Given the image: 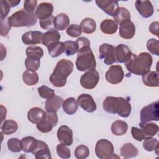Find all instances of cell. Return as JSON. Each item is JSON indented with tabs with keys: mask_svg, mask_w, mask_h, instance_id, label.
<instances>
[{
	"mask_svg": "<svg viewBox=\"0 0 159 159\" xmlns=\"http://www.w3.org/2000/svg\"><path fill=\"white\" fill-rule=\"evenodd\" d=\"M153 62L151 55L142 52L139 55L132 53L130 59L125 63L127 70L136 75H143L150 71Z\"/></svg>",
	"mask_w": 159,
	"mask_h": 159,
	"instance_id": "1",
	"label": "cell"
},
{
	"mask_svg": "<svg viewBox=\"0 0 159 159\" xmlns=\"http://www.w3.org/2000/svg\"><path fill=\"white\" fill-rule=\"evenodd\" d=\"M103 109L109 114H117L122 117H127L131 112V105L128 99L122 97L107 96L102 103Z\"/></svg>",
	"mask_w": 159,
	"mask_h": 159,
	"instance_id": "2",
	"label": "cell"
},
{
	"mask_svg": "<svg viewBox=\"0 0 159 159\" xmlns=\"http://www.w3.org/2000/svg\"><path fill=\"white\" fill-rule=\"evenodd\" d=\"M73 63L71 61L67 59H61L59 60L52 75L50 76L49 80L53 86L61 88L66 83L68 76L73 72Z\"/></svg>",
	"mask_w": 159,
	"mask_h": 159,
	"instance_id": "3",
	"label": "cell"
},
{
	"mask_svg": "<svg viewBox=\"0 0 159 159\" xmlns=\"http://www.w3.org/2000/svg\"><path fill=\"white\" fill-rule=\"evenodd\" d=\"M75 64L77 70L80 71L95 70L96 61L90 47H84L78 50Z\"/></svg>",
	"mask_w": 159,
	"mask_h": 159,
	"instance_id": "4",
	"label": "cell"
},
{
	"mask_svg": "<svg viewBox=\"0 0 159 159\" xmlns=\"http://www.w3.org/2000/svg\"><path fill=\"white\" fill-rule=\"evenodd\" d=\"M7 19L10 25L14 27L33 26L37 22L35 13L26 12L24 9L15 12Z\"/></svg>",
	"mask_w": 159,
	"mask_h": 159,
	"instance_id": "5",
	"label": "cell"
},
{
	"mask_svg": "<svg viewBox=\"0 0 159 159\" xmlns=\"http://www.w3.org/2000/svg\"><path fill=\"white\" fill-rule=\"evenodd\" d=\"M140 127L150 121H158L159 119L158 101H155L143 107L140 112Z\"/></svg>",
	"mask_w": 159,
	"mask_h": 159,
	"instance_id": "6",
	"label": "cell"
},
{
	"mask_svg": "<svg viewBox=\"0 0 159 159\" xmlns=\"http://www.w3.org/2000/svg\"><path fill=\"white\" fill-rule=\"evenodd\" d=\"M95 153L100 159L119 158L114 153V146L112 142L107 139H100L95 146Z\"/></svg>",
	"mask_w": 159,
	"mask_h": 159,
	"instance_id": "7",
	"label": "cell"
},
{
	"mask_svg": "<svg viewBox=\"0 0 159 159\" xmlns=\"http://www.w3.org/2000/svg\"><path fill=\"white\" fill-rule=\"evenodd\" d=\"M99 80V75L96 70L88 71L80 78V84L86 89H92L98 84Z\"/></svg>",
	"mask_w": 159,
	"mask_h": 159,
	"instance_id": "8",
	"label": "cell"
},
{
	"mask_svg": "<svg viewBox=\"0 0 159 159\" xmlns=\"http://www.w3.org/2000/svg\"><path fill=\"white\" fill-rule=\"evenodd\" d=\"M124 76L123 69L120 65H112L106 71L105 78L106 81L112 84H117L120 83Z\"/></svg>",
	"mask_w": 159,
	"mask_h": 159,
	"instance_id": "9",
	"label": "cell"
},
{
	"mask_svg": "<svg viewBox=\"0 0 159 159\" xmlns=\"http://www.w3.org/2000/svg\"><path fill=\"white\" fill-rule=\"evenodd\" d=\"M114 48L111 44L102 43L99 47L100 58L102 59L104 63L107 65H112L116 62L114 55Z\"/></svg>",
	"mask_w": 159,
	"mask_h": 159,
	"instance_id": "10",
	"label": "cell"
},
{
	"mask_svg": "<svg viewBox=\"0 0 159 159\" xmlns=\"http://www.w3.org/2000/svg\"><path fill=\"white\" fill-rule=\"evenodd\" d=\"M78 105L88 112H93L96 110V104L93 97L88 94H81L77 99Z\"/></svg>",
	"mask_w": 159,
	"mask_h": 159,
	"instance_id": "11",
	"label": "cell"
},
{
	"mask_svg": "<svg viewBox=\"0 0 159 159\" xmlns=\"http://www.w3.org/2000/svg\"><path fill=\"white\" fill-rule=\"evenodd\" d=\"M97 6L106 14L112 16H115L119 9V2L114 0H96Z\"/></svg>",
	"mask_w": 159,
	"mask_h": 159,
	"instance_id": "12",
	"label": "cell"
},
{
	"mask_svg": "<svg viewBox=\"0 0 159 159\" xmlns=\"http://www.w3.org/2000/svg\"><path fill=\"white\" fill-rule=\"evenodd\" d=\"M132 53L129 47L124 44H119L114 48V55L116 62H127L130 59Z\"/></svg>",
	"mask_w": 159,
	"mask_h": 159,
	"instance_id": "13",
	"label": "cell"
},
{
	"mask_svg": "<svg viewBox=\"0 0 159 159\" xmlns=\"http://www.w3.org/2000/svg\"><path fill=\"white\" fill-rule=\"evenodd\" d=\"M135 6L138 12L144 18H148L153 14L154 9L150 1L137 0L135 2Z\"/></svg>",
	"mask_w": 159,
	"mask_h": 159,
	"instance_id": "14",
	"label": "cell"
},
{
	"mask_svg": "<svg viewBox=\"0 0 159 159\" xmlns=\"http://www.w3.org/2000/svg\"><path fill=\"white\" fill-rule=\"evenodd\" d=\"M57 137L61 143L70 146L73 143V131L67 125H61L57 130Z\"/></svg>",
	"mask_w": 159,
	"mask_h": 159,
	"instance_id": "15",
	"label": "cell"
},
{
	"mask_svg": "<svg viewBox=\"0 0 159 159\" xmlns=\"http://www.w3.org/2000/svg\"><path fill=\"white\" fill-rule=\"evenodd\" d=\"M31 153L36 159L52 158L51 153L48 145L42 140H38L35 148Z\"/></svg>",
	"mask_w": 159,
	"mask_h": 159,
	"instance_id": "16",
	"label": "cell"
},
{
	"mask_svg": "<svg viewBox=\"0 0 159 159\" xmlns=\"http://www.w3.org/2000/svg\"><path fill=\"white\" fill-rule=\"evenodd\" d=\"M135 34V26L130 20L124 21L120 24L119 35L121 38L130 39L134 37Z\"/></svg>",
	"mask_w": 159,
	"mask_h": 159,
	"instance_id": "17",
	"label": "cell"
},
{
	"mask_svg": "<svg viewBox=\"0 0 159 159\" xmlns=\"http://www.w3.org/2000/svg\"><path fill=\"white\" fill-rule=\"evenodd\" d=\"M53 12V6L52 3L42 2L38 6L35 14L37 18L43 20L52 16Z\"/></svg>",
	"mask_w": 159,
	"mask_h": 159,
	"instance_id": "18",
	"label": "cell"
},
{
	"mask_svg": "<svg viewBox=\"0 0 159 159\" xmlns=\"http://www.w3.org/2000/svg\"><path fill=\"white\" fill-rule=\"evenodd\" d=\"M43 34L40 31H28L22 36V41L25 45H35L42 43Z\"/></svg>",
	"mask_w": 159,
	"mask_h": 159,
	"instance_id": "19",
	"label": "cell"
},
{
	"mask_svg": "<svg viewBox=\"0 0 159 159\" xmlns=\"http://www.w3.org/2000/svg\"><path fill=\"white\" fill-rule=\"evenodd\" d=\"M47 112L42 109L35 107L31 108L27 112L28 120L35 124H38L46 117Z\"/></svg>",
	"mask_w": 159,
	"mask_h": 159,
	"instance_id": "20",
	"label": "cell"
},
{
	"mask_svg": "<svg viewBox=\"0 0 159 159\" xmlns=\"http://www.w3.org/2000/svg\"><path fill=\"white\" fill-rule=\"evenodd\" d=\"M60 34L58 31L55 29H50L43 34L42 38V43L43 45L48 47L50 44L59 41L60 39Z\"/></svg>",
	"mask_w": 159,
	"mask_h": 159,
	"instance_id": "21",
	"label": "cell"
},
{
	"mask_svg": "<svg viewBox=\"0 0 159 159\" xmlns=\"http://www.w3.org/2000/svg\"><path fill=\"white\" fill-rule=\"evenodd\" d=\"M143 84L149 87H158L159 86V76L158 71H149L142 75Z\"/></svg>",
	"mask_w": 159,
	"mask_h": 159,
	"instance_id": "22",
	"label": "cell"
},
{
	"mask_svg": "<svg viewBox=\"0 0 159 159\" xmlns=\"http://www.w3.org/2000/svg\"><path fill=\"white\" fill-rule=\"evenodd\" d=\"M70 19L67 14L60 13L58 14L53 19V26L57 30H63L70 25Z\"/></svg>",
	"mask_w": 159,
	"mask_h": 159,
	"instance_id": "23",
	"label": "cell"
},
{
	"mask_svg": "<svg viewBox=\"0 0 159 159\" xmlns=\"http://www.w3.org/2000/svg\"><path fill=\"white\" fill-rule=\"evenodd\" d=\"M63 98L59 96L47 99L45 103V109L47 112H57L62 105Z\"/></svg>",
	"mask_w": 159,
	"mask_h": 159,
	"instance_id": "24",
	"label": "cell"
},
{
	"mask_svg": "<svg viewBox=\"0 0 159 159\" xmlns=\"http://www.w3.org/2000/svg\"><path fill=\"white\" fill-rule=\"evenodd\" d=\"M138 153V149L132 143H126L124 144L120 149V156L124 158L135 157L137 156Z\"/></svg>",
	"mask_w": 159,
	"mask_h": 159,
	"instance_id": "25",
	"label": "cell"
},
{
	"mask_svg": "<svg viewBox=\"0 0 159 159\" xmlns=\"http://www.w3.org/2000/svg\"><path fill=\"white\" fill-rule=\"evenodd\" d=\"M100 29L104 34L111 35L116 32L118 25L114 20L107 19L101 22Z\"/></svg>",
	"mask_w": 159,
	"mask_h": 159,
	"instance_id": "26",
	"label": "cell"
},
{
	"mask_svg": "<svg viewBox=\"0 0 159 159\" xmlns=\"http://www.w3.org/2000/svg\"><path fill=\"white\" fill-rule=\"evenodd\" d=\"M111 129L113 134L117 136H120L125 134L127 132L128 125L127 122L124 120H117L112 124Z\"/></svg>",
	"mask_w": 159,
	"mask_h": 159,
	"instance_id": "27",
	"label": "cell"
},
{
	"mask_svg": "<svg viewBox=\"0 0 159 159\" xmlns=\"http://www.w3.org/2000/svg\"><path fill=\"white\" fill-rule=\"evenodd\" d=\"M62 107L64 112L68 115L74 114L78 109V103L73 97L66 99L62 103Z\"/></svg>",
	"mask_w": 159,
	"mask_h": 159,
	"instance_id": "28",
	"label": "cell"
},
{
	"mask_svg": "<svg viewBox=\"0 0 159 159\" xmlns=\"http://www.w3.org/2000/svg\"><path fill=\"white\" fill-rule=\"evenodd\" d=\"M20 142L22 145V150L25 153H29L32 152L34 150L37 144L38 140L32 136H28L22 138Z\"/></svg>",
	"mask_w": 159,
	"mask_h": 159,
	"instance_id": "29",
	"label": "cell"
},
{
	"mask_svg": "<svg viewBox=\"0 0 159 159\" xmlns=\"http://www.w3.org/2000/svg\"><path fill=\"white\" fill-rule=\"evenodd\" d=\"M48 52L50 55L53 57L55 58L60 55L65 51V45L64 42H55L52 44H50L48 47Z\"/></svg>",
	"mask_w": 159,
	"mask_h": 159,
	"instance_id": "30",
	"label": "cell"
},
{
	"mask_svg": "<svg viewBox=\"0 0 159 159\" xmlns=\"http://www.w3.org/2000/svg\"><path fill=\"white\" fill-rule=\"evenodd\" d=\"M80 27L83 33L92 34L96 30V24L93 19L87 17L81 22Z\"/></svg>",
	"mask_w": 159,
	"mask_h": 159,
	"instance_id": "31",
	"label": "cell"
},
{
	"mask_svg": "<svg viewBox=\"0 0 159 159\" xmlns=\"http://www.w3.org/2000/svg\"><path fill=\"white\" fill-rule=\"evenodd\" d=\"M114 19L116 24L120 25L124 21L130 20V14L125 7H119L118 11L114 16Z\"/></svg>",
	"mask_w": 159,
	"mask_h": 159,
	"instance_id": "32",
	"label": "cell"
},
{
	"mask_svg": "<svg viewBox=\"0 0 159 159\" xmlns=\"http://www.w3.org/2000/svg\"><path fill=\"white\" fill-rule=\"evenodd\" d=\"M24 83L28 86H34L36 84L39 80V75L35 71L25 70L22 75Z\"/></svg>",
	"mask_w": 159,
	"mask_h": 159,
	"instance_id": "33",
	"label": "cell"
},
{
	"mask_svg": "<svg viewBox=\"0 0 159 159\" xmlns=\"http://www.w3.org/2000/svg\"><path fill=\"white\" fill-rule=\"evenodd\" d=\"M40 65V58L37 57L29 56L25 60V66L27 70L31 71H37Z\"/></svg>",
	"mask_w": 159,
	"mask_h": 159,
	"instance_id": "34",
	"label": "cell"
},
{
	"mask_svg": "<svg viewBox=\"0 0 159 159\" xmlns=\"http://www.w3.org/2000/svg\"><path fill=\"white\" fill-rule=\"evenodd\" d=\"M18 129L17 123L14 120H7L1 126V132L4 135H10L15 133Z\"/></svg>",
	"mask_w": 159,
	"mask_h": 159,
	"instance_id": "35",
	"label": "cell"
},
{
	"mask_svg": "<svg viewBox=\"0 0 159 159\" xmlns=\"http://www.w3.org/2000/svg\"><path fill=\"white\" fill-rule=\"evenodd\" d=\"M143 130L144 134L147 137H152L156 135L159 130L158 125L153 122L145 123L140 127Z\"/></svg>",
	"mask_w": 159,
	"mask_h": 159,
	"instance_id": "36",
	"label": "cell"
},
{
	"mask_svg": "<svg viewBox=\"0 0 159 159\" xmlns=\"http://www.w3.org/2000/svg\"><path fill=\"white\" fill-rule=\"evenodd\" d=\"M158 141L157 139L152 137H147L144 139L143 142V147L146 151L152 152L158 145Z\"/></svg>",
	"mask_w": 159,
	"mask_h": 159,
	"instance_id": "37",
	"label": "cell"
},
{
	"mask_svg": "<svg viewBox=\"0 0 159 159\" xmlns=\"http://www.w3.org/2000/svg\"><path fill=\"white\" fill-rule=\"evenodd\" d=\"M65 45V53L67 56H71L76 53L78 51V45L76 42L75 41H66L64 42Z\"/></svg>",
	"mask_w": 159,
	"mask_h": 159,
	"instance_id": "38",
	"label": "cell"
},
{
	"mask_svg": "<svg viewBox=\"0 0 159 159\" xmlns=\"http://www.w3.org/2000/svg\"><path fill=\"white\" fill-rule=\"evenodd\" d=\"M8 149L14 153L20 152L22 150L21 142L17 138H11L7 142Z\"/></svg>",
	"mask_w": 159,
	"mask_h": 159,
	"instance_id": "39",
	"label": "cell"
},
{
	"mask_svg": "<svg viewBox=\"0 0 159 159\" xmlns=\"http://www.w3.org/2000/svg\"><path fill=\"white\" fill-rule=\"evenodd\" d=\"M74 155L78 159H84L89 156V150L87 146L84 145H80L75 148Z\"/></svg>",
	"mask_w": 159,
	"mask_h": 159,
	"instance_id": "40",
	"label": "cell"
},
{
	"mask_svg": "<svg viewBox=\"0 0 159 159\" xmlns=\"http://www.w3.org/2000/svg\"><path fill=\"white\" fill-rule=\"evenodd\" d=\"M25 53L27 57L34 56L41 58L43 56V49L36 45H30L26 48Z\"/></svg>",
	"mask_w": 159,
	"mask_h": 159,
	"instance_id": "41",
	"label": "cell"
},
{
	"mask_svg": "<svg viewBox=\"0 0 159 159\" xmlns=\"http://www.w3.org/2000/svg\"><path fill=\"white\" fill-rule=\"evenodd\" d=\"M38 93L40 96L43 99H48L53 97H54L55 95V91L49 87L47 86H42L39 88H38Z\"/></svg>",
	"mask_w": 159,
	"mask_h": 159,
	"instance_id": "42",
	"label": "cell"
},
{
	"mask_svg": "<svg viewBox=\"0 0 159 159\" xmlns=\"http://www.w3.org/2000/svg\"><path fill=\"white\" fill-rule=\"evenodd\" d=\"M147 50L152 54L159 56V42L155 39H150L147 42Z\"/></svg>",
	"mask_w": 159,
	"mask_h": 159,
	"instance_id": "43",
	"label": "cell"
},
{
	"mask_svg": "<svg viewBox=\"0 0 159 159\" xmlns=\"http://www.w3.org/2000/svg\"><path fill=\"white\" fill-rule=\"evenodd\" d=\"M53 127V124L46 117L37 124V129L42 133H47L50 132Z\"/></svg>",
	"mask_w": 159,
	"mask_h": 159,
	"instance_id": "44",
	"label": "cell"
},
{
	"mask_svg": "<svg viewBox=\"0 0 159 159\" xmlns=\"http://www.w3.org/2000/svg\"><path fill=\"white\" fill-rule=\"evenodd\" d=\"M57 153L60 158H69L71 157V152L70 149L62 143L58 144L57 146Z\"/></svg>",
	"mask_w": 159,
	"mask_h": 159,
	"instance_id": "45",
	"label": "cell"
},
{
	"mask_svg": "<svg viewBox=\"0 0 159 159\" xmlns=\"http://www.w3.org/2000/svg\"><path fill=\"white\" fill-rule=\"evenodd\" d=\"M82 30L80 25L77 24L70 25L66 30V34L72 37H78L81 34Z\"/></svg>",
	"mask_w": 159,
	"mask_h": 159,
	"instance_id": "46",
	"label": "cell"
},
{
	"mask_svg": "<svg viewBox=\"0 0 159 159\" xmlns=\"http://www.w3.org/2000/svg\"><path fill=\"white\" fill-rule=\"evenodd\" d=\"M131 134L134 139L139 142L144 140L147 136L144 134L143 131L141 129H139L136 127H132L131 129Z\"/></svg>",
	"mask_w": 159,
	"mask_h": 159,
	"instance_id": "47",
	"label": "cell"
},
{
	"mask_svg": "<svg viewBox=\"0 0 159 159\" xmlns=\"http://www.w3.org/2000/svg\"><path fill=\"white\" fill-rule=\"evenodd\" d=\"M1 5V20L5 19L6 17L9 14L11 6L7 2V0L0 1Z\"/></svg>",
	"mask_w": 159,
	"mask_h": 159,
	"instance_id": "48",
	"label": "cell"
},
{
	"mask_svg": "<svg viewBox=\"0 0 159 159\" xmlns=\"http://www.w3.org/2000/svg\"><path fill=\"white\" fill-rule=\"evenodd\" d=\"M37 5V0H26L24 2V9L26 12H34Z\"/></svg>",
	"mask_w": 159,
	"mask_h": 159,
	"instance_id": "49",
	"label": "cell"
},
{
	"mask_svg": "<svg viewBox=\"0 0 159 159\" xmlns=\"http://www.w3.org/2000/svg\"><path fill=\"white\" fill-rule=\"evenodd\" d=\"M11 27V26L9 23L8 19L1 20V35L2 37L6 36L8 34Z\"/></svg>",
	"mask_w": 159,
	"mask_h": 159,
	"instance_id": "50",
	"label": "cell"
},
{
	"mask_svg": "<svg viewBox=\"0 0 159 159\" xmlns=\"http://www.w3.org/2000/svg\"><path fill=\"white\" fill-rule=\"evenodd\" d=\"M53 19H54V17L52 16L47 19H45L43 20H40L39 24L40 27L45 30L51 27L53 24Z\"/></svg>",
	"mask_w": 159,
	"mask_h": 159,
	"instance_id": "51",
	"label": "cell"
},
{
	"mask_svg": "<svg viewBox=\"0 0 159 159\" xmlns=\"http://www.w3.org/2000/svg\"><path fill=\"white\" fill-rule=\"evenodd\" d=\"M76 42L78 45V50L84 47H90V42L86 37H80L76 40Z\"/></svg>",
	"mask_w": 159,
	"mask_h": 159,
	"instance_id": "52",
	"label": "cell"
},
{
	"mask_svg": "<svg viewBox=\"0 0 159 159\" xmlns=\"http://www.w3.org/2000/svg\"><path fill=\"white\" fill-rule=\"evenodd\" d=\"M46 118L53 124V127L58 123V116L56 112H47Z\"/></svg>",
	"mask_w": 159,
	"mask_h": 159,
	"instance_id": "53",
	"label": "cell"
},
{
	"mask_svg": "<svg viewBox=\"0 0 159 159\" xmlns=\"http://www.w3.org/2000/svg\"><path fill=\"white\" fill-rule=\"evenodd\" d=\"M158 25L159 22L158 21L153 22L150 24L149 26V31L153 35H155L157 37H158Z\"/></svg>",
	"mask_w": 159,
	"mask_h": 159,
	"instance_id": "54",
	"label": "cell"
},
{
	"mask_svg": "<svg viewBox=\"0 0 159 159\" xmlns=\"http://www.w3.org/2000/svg\"><path fill=\"white\" fill-rule=\"evenodd\" d=\"M1 122L4 120V119L6 118V114H7V110L6 108L3 106L2 105H1Z\"/></svg>",
	"mask_w": 159,
	"mask_h": 159,
	"instance_id": "55",
	"label": "cell"
},
{
	"mask_svg": "<svg viewBox=\"0 0 159 159\" xmlns=\"http://www.w3.org/2000/svg\"><path fill=\"white\" fill-rule=\"evenodd\" d=\"M7 2H9V5L11 7H15L16 6H17L20 2V0H7Z\"/></svg>",
	"mask_w": 159,
	"mask_h": 159,
	"instance_id": "56",
	"label": "cell"
}]
</instances>
